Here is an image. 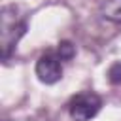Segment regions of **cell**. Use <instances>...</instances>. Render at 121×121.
<instances>
[{
    "mask_svg": "<svg viewBox=\"0 0 121 121\" xmlns=\"http://www.w3.org/2000/svg\"><path fill=\"white\" fill-rule=\"evenodd\" d=\"M100 108H102V98L91 91L79 93L72 96V100L68 102V113L74 121H89L100 112Z\"/></svg>",
    "mask_w": 121,
    "mask_h": 121,
    "instance_id": "1",
    "label": "cell"
},
{
    "mask_svg": "<svg viewBox=\"0 0 121 121\" xmlns=\"http://www.w3.org/2000/svg\"><path fill=\"white\" fill-rule=\"evenodd\" d=\"M36 76L42 83L45 85H53L62 78V66H60V59L59 55L53 53H43L38 60H36Z\"/></svg>",
    "mask_w": 121,
    "mask_h": 121,
    "instance_id": "2",
    "label": "cell"
},
{
    "mask_svg": "<svg viewBox=\"0 0 121 121\" xmlns=\"http://www.w3.org/2000/svg\"><path fill=\"white\" fill-rule=\"evenodd\" d=\"M26 28H28L26 21L13 23L11 26H8V25L2 26V57H4V59L9 57V53H11V51L15 49V45H17V42L26 34Z\"/></svg>",
    "mask_w": 121,
    "mask_h": 121,
    "instance_id": "3",
    "label": "cell"
},
{
    "mask_svg": "<svg viewBox=\"0 0 121 121\" xmlns=\"http://www.w3.org/2000/svg\"><path fill=\"white\" fill-rule=\"evenodd\" d=\"M100 15L106 21L121 23V0H104L100 6Z\"/></svg>",
    "mask_w": 121,
    "mask_h": 121,
    "instance_id": "4",
    "label": "cell"
},
{
    "mask_svg": "<svg viewBox=\"0 0 121 121\" xmlns=\"http://www.w3.org/2000/svg\"><path fill=\"white\" fill-rule=\"evenodd\" d=\"M57 55H59L60 60H70V59L76 55V47H74V43L68 42V40H62V42L59 43V47H57Z\"/></svg>",
    "mask_w": 121,
    "mask_h": 121,
    "instance_id": "5",
    "label": "cell"
},
{
    "mask_svg": "<svg viewBox=\"0 0 121 121\" xmlns=\"http://www.w3.org/2000/svg\"><path fill=\"white\" fill-rule=\"evenodd\" d=\"M108 79L112 85H121V60H115L108 68Z\"/></svg>",
    "mask_w": 121,
    "mask_h": 121,
    "instance_id": "6",
    "label": "cell"
}]
</instances>
